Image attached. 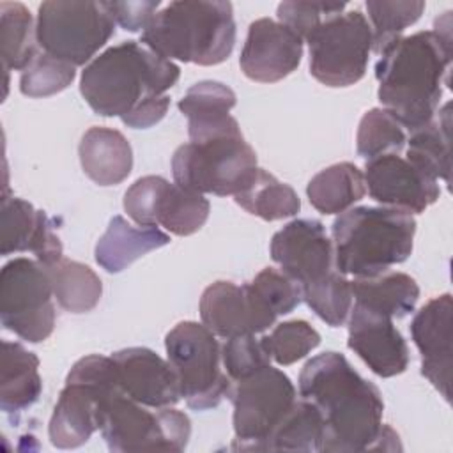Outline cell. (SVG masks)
Returning <instances> with one entry per match:
<instances>
[{
  "instance_id": "27",
  "label": "cell",
  "mask_w": 453,
  "mask_h": 453,
  "mask_svg": "<svg viewBox=\"0 0 453 453\" xmlns=\"http://www.w3.org/2000/svg\"><path fill=\"white\" fill-rule=\"evenodd\" d=\"M354 303H361L391 319L409 315L419 299V287L405 273L386 271L350 281Z\"/></svg>"
},
{
  "instance_id": "29",
  "label": "cell",
  "mask_w": 453,
  "mask_h": 453,
  "mask_svg": "<svg viewBox=\"0 0 453 453\" xmlns=\"http://www.w3.org/2000/svg\"><path fill=\"white\" fill-rule=\"evenodd\" d=\"M44 267L60 308L71 313H87L97 306L103 296V283L88 265L62 257Z\"/></svg>"
},
{
  "instance_id": "42",
  "label": "cell",
  "mask_w": 453,
  "mask_h": 453,
  "mask_svg": "<svg viewBox=\"0 0 453 453\" xmlns=\"http://www.w3.org/2000/svg\"><path fill=\"white\" fill-rule=\"evenodd\" d=\"M108 9L124 30L143 32L159 9V0L150 2H106Z\"/></svg>"
},
{
  "instance_id": "15",
  "label": "cell",
  "mask_w": 453,
  "mask_h": 453,
  "mask_svg": "<svg viewBox=\"0 0 453 453\" xmlns=\"http://www.w3.org/2000/svg\"><path fill=\"white\" fill-rule=\"evenodd\" d=\"M365 182L368 195L375 202L409 214L425 212L441 195L437 179L400 154L368 159L365 165Z\"/></svg>"
},
{
  "instance_id": "28",
  "label": "cell",
  "mask_w": 453,
  "mask_h": 453,
  "mask_svg": "<svg viewBox=\"0 0 453 453\" xmlns=\"http://www.w3.org/2000/svg\"><path fill=\"white\" fill-rule=\"evenodd\" d=\"M365 193V173L347 161L320 170L306 186L310 203L322 214H342L357 203Z\"/></svg>"
},
{
  "instance_id": "33",
  "label": "cell",
  "mask_w": 453,
  "mask_h": 453,
  "mask_svg": "<svg viewBox=\"0 0 453 453\" xmlns=\"http://www.w3.org/2000/svg\"><path fill=\"white\" fill-rule=\"evenodd\" d=\"M324 419L308 400H296L283 421L269 435L264 451H320Z\"/></svg>"
},
{
  "instance_id": "19",
  "label": "cell",
  "mask_w": 453,
  "mask_h": 453,
  "mask_svg": "<svg viewBox=\"0 0 453 453\" xmlns=\"http://www.w3.org/2000/svg\"><path fill=\"white\" fill-rule=\"evenodd\" d=\"M303 39L283 23L255 19L239 57L241 71L258 83H274L292 74L301 64Z\"/></svg>"
},
{
  "instance_id": "20",
  "label": "cell",
  "mask_w": 453,
  "mask_h": 453,
  "mask_svg": "<svg viewBox=\"0 0 453 453\" xmlns=\"http://www.w3.org/2000/svg\"><path fill=\"white\" fill-rule=\"evenodd\" d=\"M411 336L421 354V373L449 402L453 368V301L451 294L430 299L411 322Z\"/></svg>"
},
{
  "instance_id": "30",
  "label": "cell",
  "mask_w": 453,
  "mask_h": 453,
  "mask_svg": "<svg viewBox=\"0 0 453 453\" xmlns=\"http://www.w3.org/2000/svg\"><path fill=\"white\" fill-rule=\"evenodd\" d=\"M449 103L439 110V117H434L428 124L411 131L407 134V159L416 166L449 184Z\"/></svg>"
},
{
  "instance_id": "35",
  "label": "cell",
  "mask_w": 453,
  "mask_h": 453,
  "mask_svg": "<svg viewBox=\"0 0 453 453\" xmlns=\"http://www.w3.org/2000/svg\"><path fill=\"white\" fill-rule=\"evenodd\" d=\"M405 143V127L388 110L372 108L361 117L356 134V149L366 161L384 154H400Z\"/></svg>"
},
{
  "instance_id": "4",
  "label": "cell",
  "mask_w": 453,
  "mask_h": 453,
  "mask_svg": "<svg viewBox=\"0 0 453 453\" xmlns=\"http://www.w3.org/2000/svg\"><path fill=\"white\" fill-rule=\"evenodd\" d=\"M140 42L168 60L221 64L235 44L234 7L221 0L170 2L150 19Z\"/></svg>"
},
{
  "instance_id": "34",
  "label": "cell",
  "mask_w": 453,
  "mask_h": 453,
  "mask_svg": "<svg viewBox=\"0 0 453 453\" xmlns=\"http://www.w3.org/2000/svg\"><path fill=\"white\" fill-rule=\"evenodd\" d=\"M303 301L326 324L340 327L349 319L354 296L345 274L333 269L326 276L303 285Z\"/></svg>"
},
{
  "instance_id": "40",
  "label": "cell",
  "mask_w": 453,
  "mask_h": 453,
  "mask_svg": "<svg viewBox=\"0 0 453 453\" xmlns=\"http://www.w3.org/2000/svg\"><path fill=\"white\" fill-rule=\"evenodd\" d=\"M221 363L226 375L239 382L269 366L271 356L262 345V340L255 338V334H244L226 338L225 345L221 347Z\"/></svg>"
},
{
  "instance_id": "8",
  "label": "cell",
  "mask_w": 453,
  "mask_h": 453,
  "mask_svg": "<svg viewBox=\"0 0 453 453\" xmlns=\"http://www.w3.org/2000/svg\"><path fill=\"white\" fill-rule=\"evenodd\" d=\"M257 168V154L241 131L184 143L172 156L173 180L202 195L235 196L251 180Z\"/></svg>"
},
{
  "instance_id": "36",
  "label": "cell",
  "mask_w": 453,
  "mask_h": 453,
  "mask_svg": "<svg viewBox=\"0 0 453 453\" xmlns=\"http://www.w3.org/2000/svg\"><path fill=\"white\" fill-rule=\"evenodd\" d=\"M365 5L372 21V50L377 55H380L393 41L400 39L403 30L414 25L425 11V2L421 0H368Z\"/></svg>"
},
{
  "instance_id": "13",
  "label": "cell",
  "mask_w": 453,
  "mask_h": 453,
  "mask_svg": "<svg viewBox=\"0 0 453 453\" xmlns=\"http://www.w3.org/2000/svg\"><path fill=\"white\" fill-rule=\"evenodd\" d=\"M53 288L46 267L18 257L0 271V320L21 340L41 343L55 327Z\"/></svg>"
},
{
  "instance_id": "24",
  "label": "cell",
  "mask_w": 453,
  "mask_h": 453,
  "mask_svg": "<svg viewBox=\"0 0 453 453\" xmlns=\"http://www.w3.org/2000/svg\"><path fill=\"white\" fill-rule=\"evenodd\" d=\"M78 154L85 175L99 186L120 184L133 170V149L127 138L111 127L87 129Z\"/></svg>"
},
{
  "instance_id": "21",
  "label": "cell",
  "mask_w": 453,
  "mask_h": 453,
  "mask_svg": "<svg viewBox=\"0 0 453 453\" xmlns=\"http://www.w3.org/2000/svg\"><path fill=\"white\" fill-rule=\"evenodd\" d=\"M122 391L150 409L173 407L180 398V380L168 359L147 347H127L111 354Z\"/></svg>"
},
{
  "instance_id": "10",
  "label": "cell",
  "mask_w": 453,
  "mask_h": 453,
  "mask_svg": "<svg viewBox=\"0 0 453 453\" xmlns=\"http://www.w3.org/2000/svg\"><path fill=\"white\" fill-rule=\"evenodd\" d=\"M113 32L115 19L106 2L48 0L37 11V44L44 53L73 65L87 64Z\"/></svg>"
},
{
  "instance_id": "14",
  "label": "cell",
  "mask_w": 453,
  "mask_h": 453,
  "mask_svg": "<svg viewBox=\"0 0 453 453\" xmlns=\"http://www.w3.org/2000/svg\"><path fill=\"white\" fill-rule=\"evenodd\" d=\"M124 211L138 226L161 225L170 234L184 237L205 225L211 203L202 193L161 175H145L126 191Z\"/></svg>"
},
{
  "instance_id": "32",
  "label": "cell",
  "mask_w": 453,
  "mask_h": 453,
  "mask_svg": "<svg viewBox=\"0 0 453 453\" xmlns=\"http://www.w3.org/2000/svg\"><path fill=\"white\" fill-rule=\"evenodd\" d=\"M35 23L19 2L0 4V55L4 69L23 71L37 55Z\"/></svg>"
},
{
  "instance_id": "9",
  "label": "cell",
  "mask_w": 453,
  "mask_h": 453,
  "mask_svg": "<svg viewBox=\"0 0 453 453\" xmlns=\"http://www.w3.org/2000/svg\"><path fill=\"white\" fill-rule=\"evenodd\" d=\"M165 349L188 407L207 411L228 398L232 379L221 370V345L209 327L193 320L179 322L168 331Z\"/></svg>"
},
{
  "instance_id": "38",
  "label": "cell",
  "mask_w": 453,
  "mask_h": 453,
  "mask_svg": "<svg viewBox=\"0 0 453 453\" xmlns=\"http://www.w3.org/2000/svg\"><path fill=\"white\" fill-rule=\"evenodd\" d=\"M76 78V65L39 51L19 74V90L28 97H48L67 88Z\"/></svg>"
},
{
  "instance_id": "43",
  "label": "cell",
  "mask_w": 453,
  "mask_h": 453,
  "mask_svg": "<svg viewBox=\"0 0 453 453\" xmlns=\"http://www.w3.org/2000/svg\"><path fill=\"white\" fill-rule=\"evenodd\" d=\"M168 106H170V97L165 94V96H159V97H154L143 104H140L138 108H134L131 113L124 115L120 120L127 126V127H133V129H147V127H152L154 124H157L168 111Z\"/></svg>"
},
{
  "instance_id": "25",
  "label": "cell",
  "mask_w": 453,
  "mask_h": 453,
  "mask_svg": "<svg viewBox=\"0 0 453 453\" xmlns=\"http://www.w3.org/2000/svg\"><path fill=\"white\" fill-rule=\"evenodd\" d=\"M170 235L157 226H133L124 216H113L96 244V262L106 273H120L140 257L166 246Z\"/></svg>"
},
{
  "instance_id": "31",
  "label": "cell",
  "mask_w": 453,
  "mask_h": 453,
  "mask_svg": "<svg viewBox=\"0 0 453 453\" xmlns=\"http://www.w3.org/2000/svg\"><path fill=\"white\" fill-rule=\"evenodd\" d=\"M234 198L244 211L265 221L296 216L301 209V200L294 188L264 168H257L251 180Z\"/></svg>"
},
{
  "instance_id": "1",
  "label": "cell",
  "mask_w": 453,
  "mask_h": 453,
  "mask_svg": "<svg viewBox=\"0 0 453 453\" xmlns=\"http://www.w3.org/2000/svg\"><path fill=\"white\" fill-rule=\"evenodd\" d=\"M299 395L313 403L324 419L320 451H380L382 395L363 379L340 352H322L303 366Z\"/></svg>"
},
{
  "instance_id": "2",
  "label": "cell",
  "mask_w": 453,
  "mask_h": 453,
  "mask_svg": "<svg viewBox=\"0 0 453 453\" xmlns=\"http://www.w3.org/2000/svg\"><path fill=\"white\" fill-rule=\"evenodd\" d=\"M451 64V41L421 30L393 41L375 64L379 101L405 131L428 124L439 110Z\"/></svg>"
},
{
  "instance_id": "12",
  "label": "cell",
  "mask_w": 453,
  "mask_h": 453,
  "mask_svg": "<svg viewBox=\"0 0 453 453\" xmlns=\"http://www.w3.org/2000/svg\"><path fill=\"white\" fill-rule=\"evenodd\" d=\"M234 442L237 451H264L269 435L297 400L294 382L271 365L232 388Z\"/></svg>"
},
{
  "instance_id": "6",
  "label": "cell",
  "mask_w": 453,
  "mask_h": 453,
  "mask_svg": "<svg viewBox=\"0 0 453 453\" xmlns=\"http://www.w3.org/2000/svg\"><path fill=\"white\" fill-rule=\"evenodd\" d=\"M99 430L110 451H182L191 435V421L173 407L150 411L119 386L101 400Z\"/></svg>"
},
{
  "instance_id": "39",
  "label": "cell",
  "mask_w": 453,
  "mask_h": 453,
  "mask_svg": "<svg viewBox=\"0 0 453 453\" xmlns=\"http://www.w3.org/2000/svg\"><path fill=\"white\" fill-rule=\"evenodd\" d=\"M260 301L276 315L294 311L303 301V287L283 271L265 267L250 281Z\"/></svg>"
},
{
  "instance_id": "7",
  "label": "cell",
  "mask_w": 453,
  "mask_h": 453,
  "mask_svg": "<svg viewBox=\"0 0 453 453\" xmlns=\"http://www.w3.org/2000/svg\"><path fill=\"white\" fill-rule=\"evenodd\" d=\"M119 386L111 356L90 354L76 361L65 377L48 425L51 444L60 449L83 446L99 430L103 396Z\"/></svg>"
},
{
  "instance_id": "41",
  "label": "cell",
  "mask_w": 453,
  "mask_h": 453,
  "mask_svg": "<svg viewBox=\"0 0 453 453\" xmlns=\"http://www.w3.org/2000/svg\"><path fill=\"white\" fill-rule=\"evenodd\" d=\"M345 7L343 2H281L276 14L280 23L306 41L327 16L343 12Z\"/></svg>"
},
{
  "instance_id": "22",
  "label": "cell",
  "mask_w": 453,
  "mask_h": 453,
  "mask_svg": "<svg viewBox=\"0 0 453 453\" xmlns=\"http://www.w3.org/2000/svg\"><path fill=\"white\" fill-rule=\"evenodd\" d=\"M35 255L42 265H50L64 257L55 219L30 202L4 195L0 207V253Z\"/></svg>"
},
{
  "instance_id": "16",
  "label": "cell",
  "mask_w": 453,
  "mask_h": 453,
  "mask_svg": "<svg viewBox=\"0 0 453 453\" xmlns=\"http://www.w3.org/2000/svg\"><path fill=\"white\" fill-rule=\"evenodd\" d=\"M200 317L202 324L221 338L264 333L278 319L250 283L235 285L226 280H218L203 290Z\"/></svg>"
},
{
  "instance_id": "26",
  "label": "cell",
  "mask_w": 453,
  "mask_h": 453,
  "mask_svg": "<svg viewBox=\"0 0 453 453\" xmlns=\"http://www.w3.org/2000/svg\"><path fill=\"white\" fill-rule=\"evenodd\" d=\"M42 391L39 357L21 343H2L0 407L7 414H18L32 407Z\"/></svg>"
},
{
  "instance_id": "37",
  "label": "cell",
  "mask_w": 453,
  "mask_h": 453,
  "mask_svg": "<svg viewBox=\"0 0 453 453\" xmlns=\"http://www.w3.org/2000/svg\"><path fill=\"white\" fill-rule=\"evenodd\" d=\"M260 340L271 359H274L280 366H288L306 357L315 347H319L320 334L306 320L296 319L276 324L274 329Z\"/></svg>"
},
{
  "instance_id": "23",
  "label": "cell",
  "mask_w": 453,
  "mask_h": 453,
  "mask_svg": "<svg viewBox=\"0 0 453 453\" xmlns=\"http://www.w3.org/2000/svg\"><path fill=\"white\" fill-rule=\"evenodd\" d=\"M235 94L221 81L203 80L188 88L179 101V110L188 117L189 142L198 143L216 136L241 131L230 115L235 106Z\"/></svg>"
},
{
  "instance_id": "5",
  "label": "cell",
  "mask_w": 453,
  "mask_h": 453,
  "mask_svg": "<svg viewBox=\"0 0 453 453\" xmlns=\"http://www.w3.org/2000/svg\"><path fill=\"white\" fill-rule=\"evenodd\" d=\"M334 269L354 278L375 276L402 264L412 251L416 219L395 207L359 205L331 226Z\"/></svg>"
},
{
  "instance_id": "11",
  "label": "cell",
  "mask_w": 453,
  "mask_h": 453,
  "mask_svg": "<svg viewBox=\"0 0 453 453\" xmlns=\"http://www.w3.org/2000/svg\"><path fill=\"white\" fill-rule=\"evenodd\" d=\"M306 42L310 73L322 85L349 87L365 76L373 39L372 27L361 11L327 16Z\"/></svg>"
},
{
  "instance_id": "17",
  "label": "cell",
  "mask_w": 453,
  "mask_h": 453,
  "mask_svg": "<svg viewBox=\"0 0 453 453\" xmlns=\"http://www.w3.org/2000/svg\"><path fill=\"white\" fill-rule=\"evenodd\" d=\"M269 250L271 258L301 287L334 269L333 241L319 219L288 221L273 235Z\"/></svg>"
},
{
  "instance_id": "18",
  "label": "cell",
  "mask_w": 453,
  "mask_h": 453,
  "mask_svg": "<svg viewBox=\"0 0 453 453\" xmlns=\"http://www.w3.org/2000/svg\"><path fill=\"white\" fill-rule=\"evenodd\" d=\"M347 345L379 377L400 375L409 366V347L393 319L361 303H352Z\"/></svg>"
},
{
  "instance_id": "3",
  "label": "cell",
  "mask_w": 453,
  "mask_h": 453,
  "mask_svg": "<svg viewBox=\"0 0 453 453\" xmlns=\"http://www.w3.org/2000/svg\"><path fill=\"white\" fill-rule=\"evenodd\" d=\"M180 76L172 60L136 41H124L90 60L80 80L87 104L101 117H124L140 104L165 96Z\"/></svg>"
}]
</instances>
